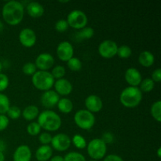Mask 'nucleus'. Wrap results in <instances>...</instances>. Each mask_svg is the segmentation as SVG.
Returning <instances> with one entry per match:
<instances>
[{"label":"nucleus","mask_w":161,"mask_h":161,"mask_svg":"<svg viewBox=\"0 0 161 161\" xmlns=\"http://www.w3.org/2000/svg\"><path fill=\"white\" fill-rule=\"evenodd\" d=\"M50 161H64V157H61V156H54L50 158Z\"/></svg>","instance_id":"obj_42"},{"label":"nucleus","mask_w":161,"mask_h":161,"mask_svg":"<svg viewBox=\"0 0 161 161\" xmlns=\"http://www.w3.org/2000/svg\"><path fill=\"white\" fill-rule=\"evenodd\" d=\"M54 82V79L48 71H36L31 77L33 86L39 91H47L51 90Z\"/></svg>","instance_id":"obj_4"},{"label":"nucleus","mask_w":161,"mask_h":161,"mask_svg":"<svg viewBox=\"0 0 161 161\" xmlns=\"http://www.w3.org/2000/svg\"><path fill=\"white\" fill-rule=\"evenodd\" d=\"M10 107L9 97L0 93V115H5Z\"/></svg>","instance_id":"obj_24"},{"label":"nucleus","mask_w":161,"mask_h":161,"mask_svg":"<svg viewBox=\"0 0 161 161\" xmlns=\"http://www.w3.org/2000/svg\"><path fill=\"white\" fill-rule=\"evenodd\" d=\"M3 19L8 25H17L23 20L25 16L24 5L18 1H9L6 3L2 9Z\"/></svg>","instance_id":"obj_1"},{"label":"nucleus","mask_w":161,"mask_h":161,"mask_svg":"<svg viewBox=\"0 0 161 161\" xmlns=\"http://www.w3.org/2000/svg\"><path fill=\"white\" fill-rule=\"evenodd\" d=\"M7 117L11 119H17L21 116V110L17 106H10L8 109Z\"/></svg>","instance_id":"obj_33"},{"label":"nucleus","mask_w":161,"mask_h":161,"mask_svg":"<svg viewBox=\"0 0 161 161\" xmlns=\"http://www.w3.org/2000/svg\"><path fill=\"white\" fill-rule=\"evenodd\" d=\"M57 55L61 61L67 62L74 55L73 46L68 41L60 42L57 47Z\"/></svg>","instance_id":"obj_10"},{"label":"nucleus","mask_w":161,"mask_h":161,"mask_svg":"<svg viewBox=\"0 0 161 161\" xmlns=\"http://www.w3.org/2000/svg\"><path fill=\"white\" fill-rule=\"evenodd\" d=\"M28 15L34 18H39L44 14V8L42 4L38 2H30L26 6Z\"/></svg>","instance_id":"obj_18"},{"label":"nucleus","mask_w":161,"mask_h":161,"mask_svg":"<svg viewBox=\"0 0 161 161\" xmlns=\"http://www.w3.org/2000/svg\"><path fill=\"white\" fill-rule=\"evenodd\" d=\"M27 132L31 136H36L41 132V127L38 122H31L27 126Z\"/></svg>","instance_id":"obj_30"},{"label":"nucleus","mask_w":161,"mask_h":161,"mask_svg":"<svg viewBox=\"0 0 161 161\" xmlns=\"http://www.w3.org/2000/svg\"><path fill=\"white\" fill-rule=\"evenodd\" d=\"M4 143L2 141H0V152H3V149H4Z\"/></svg>","instance_id":"obj_44"},{"label":"nucleus","mask_w":161,"mask_h":161,"mask_svg":"<svg viewBox=\"0 0 161 161\" xmlns=\"http://www.w3.org/2000/svg\"><path fill=\"white\" fill-rule=\"evenodd\" d=\"M154 86H155V83L150 78H146L145 80H142L141 83H140V91L142 92H150L153 90Z\"/></svg>","instance_id":"obj_25"},{"label":"nucleus","mask_w":161,"mask_h":161,"mask_svg":"<svg viewBox=\"0 0 161 161\" xmlns=\"http://www.w3.org/2000/svg\"><path fill=\"white\" fill-rule=\"evenodd\" d=\"M75 124L82 130H91L95 124V116L86 109H80L75 113Z\"/></svg>","instance_id":"obj_5"},{"label":"nucleus","mask_w":161,"mask_h":161,"mask_svg":"<svg viewBox=\"0 0 161 161\" xmlns=\"http://www.w3.org/2000/svg\"><path fill=\"white\" fill-rule=\"evenodd\" d=\"M71 143H72V140L69 135L60 133L52 137V141L50 144H51L52 148L56 151L64 152L70 147Z\"/></svg>","instance_id":"obj_9"},{"label":"nucleus","mask_w":161,"mask_h":161,"mask_svg":"<svg viewBox=\"0 0 161 161\" xmlns=\"http://www.w3.org/2000/svg\"><path fill=\"white\" fill-rule=\"evenodd\" d=\"M60 100V96L53 90L44 91L41 96V104L47 108H52L58 105Z\"/></svg>","instance_id":"obj_13"},{"label":"nucleus","mask_w":161,"mask_h":161,"mask_svg":"<svg viewBox=\"0 0 161 161\" xmlns=\"http://www.w3.org/2000/svg\"><path fill=\"white\" fill-rule=\"evenodd\" d=\"M72 142L73 143V145L75 146V148L79 149H83L86 147L87 144H86V141L84 138V137H83L80 135H75L72 138Z\"/></svg>","instance_id":"obj_26"},{"label":"nucleus","mask_w":161,"mask_h":161,"mask_svg":"<svg viewBox=\"0 0 161 161\" xmlns=\"http://www.w3.org/2000/svg\"><path fill=\"white\" fill-rule=\"evenodd\" d=\"M132 54V50L130 47L127 45H122L120 47H118L117 55L120 58L127 59L129 58Z\"/></svg>","instance_id":"obj_29"},{"label":"nucleus","mask_w":161,"mask_h":161,"mask_svg":"<svg viewBox=\"0 0 161 161\" xmlns=\"http://www.w3.org/2000/svg\"><path fill=\"white\" fill-rule=\"evenodd\" d=\"M9 124V119L6 115H0V131L7 128Z\"/></svg>","instance_id":"obj_38"},{"label":"nucleus","mask_w":161,"mask_h":161,"mask_svg":"<svg viewBox=\"0 0 161 161\" xmlns=\"http://www.w3.org/2000/svg\"><path fill=\"white\" fill-rule=\"evenodd\" d=\"M118 46L116 42L110 39L104 40L99 44L98 53L103 58L110 59L117 54Z\"/></svg>","instance_id":"obj_8"},{"label":"nucleus","mask_w":161,"mask_h":161,"mask_svg":"<svg viewBox=\"0 0 161 161\" xmlns=\"http://www.w3.org/2000/svg\"><path fill=\"white\" fill-rule=\"evenodd\" d=\"M53 156V149L50 146H41L36 152V158L38 161H48Z\"/></svg>","instance_id":"obj_19"},{"label":"nucleus","mask_w":161,"mask_h":161,"mask_svg":"<svg viewBox=\"0 0 161 161\" xmlns=\"http://www.w3.org/2000/svg\"><path fill=\"white\" fill-rule=\"evenodd\" d=\"M150 113L153 118L157 122H161V102L157 101L152 105Z\"/></svg>","instance_id":"obj_23"},{"label":"nucleus","mask_w":161,"mask_h":161,"mask_svg":"<svg viewBox=\"0 0 161 161\" xmlns=\"http://www.w3.org/2000/svg\"><path fill=\"white\" fill-rule=\"evenodd\" d=\"M9 78L6 74L0 73V92L6 91L9 86Z\"/></svg>","instance_id":"obj_37"},{"label":"nucleus","mask_w":161,"mask_h":161,"mask_svg":"<svg viewBox=\"0 0 161 161\" xmlns=\"http://www.w3.org/2000/svg\"><path fill=\"white\" fill-rule=\"evenodd\" d=\"M39 110L37 106L34 105H30L24 108L23 112H21V115L24 119L27 121H32L39 116Z\"/></svg>","instance_id":"obj_21"},{"label":"nucleus","mask_w":161,"mask_h":161,"mask_svg":"<svg viewBox=\"0 0 161 161\" xmlns=\"http://www.w3.org/2000/svg\"><path fill=\"white\" fill-rule=\"evenodd\" d=\"M0 161H5V156L3 152H0Z\"/></svg>","instance_id":"obj_43"},{"label":"nucleus","mask_w":161,"mask_h":161,"mask_svg":"<svg viewBox=\"0 0 161 161\" xmlns=\"http://www.w3.org/2000/svg\"><path fill=\"white\" fill-rule=\"evenodd\" d=\"M90 161H97V160H90Z\"/></svg>","instance_id":"obj_48"},{"label":"nucleus","mask_w":161,"mask_h":161,"mask_svg":"<svg viewBox=\"0 0 161 161\" xmlns=\"http://www.w3.org/2000/svg\"><path fill=\"white\" fill-rule=\"evenodd\" d=\"M85 106H86L87 111L91 112V113L94 114V113H98L102 110V107H103V102L100 97L96 94H91L85 100Z\"/></svg>","instance_id":"obj_14"},{"label":"nucleus","mask_w":161,"mask_h":161,"mask_svg":"<svg viewBox=\"0 0 161 161\" xmlns=\"http://www.w3.org/2000/svg\"><path fill=\"white\" fill-rule=\"evenodd\" d=\"M103 161H124V159L122 157H120L119 156L116 155V154H111V155H108L107 157H105Z\"/></svg>","instance_id":"obj_40"},{"label":"nucleus","mask_w":161,"mask_h":161,"mask_svg":"<svg viewBox=\"0 0 161 161\" xmlns=\"http://www.w3.org/2000/svg\"><path fill=\"white\" fill-rule=\"evenodd\" d=\"M64 161H86V158L83 154L77 152H70L64 157Z\"/></svg>","instance_id":"obj_31"},{"label":"nucleus","mask_w":161,"mask_h":161,"mask_svg":"<svg viewBox=\"0 0 161 161\" xmlns=\"http://www.w3.org/2000/svg\"><path fill=\"white\" fill-rule=\"evenodd\" d=\"M124 78L126 82L130 85L129 86H135V87H138L142 80L141 72L133 67L129 68L126 70Z\"/></svg>","instance_id":"obj_15"},{"label":"nucleus","mask_w":161,"mask_h":161,"mask_svg":"<svg viewBox=\"0 0 161 161\" xmlns=\"http://www.w3.org/2000/svg\"><path fill=\"white\" fill-rule=\"evenodd\" d=\"M37 71L36 66L32 62H27L22 67V72L27 75H33Z\"/></svg>","instance_id":"obj_34"},{"label":"nucleus","mask_w":161,"mask_h":161,"mask_svg":"<svg viewBox=\"0 0 161 161\" xmlns=\"http://www.w3.org/2000/svg\"><path fill=\"white\" fill-rule=\"evenodd\" d=\"M2 69H3V64H2L1 61H0V73H1V71H2Z\"/></svg>","instance_id":"obj_47"},{"label":"nucleus","mask_w":161,"mask_h":161,"mask_svg":"<svg viewBox=\"0 0 161 161\" xmlns=\"http://www.w3.org/2000/svg\"><path fill=\"white\" fill-rule=\"evenodd\" d=\"M142 100V92L138 87L127 86L119 95V101L124 107L134 108L138 106Z\"/></svg>","instance_id":"obj_3"},{"label":"nucleus","mask_w":161,"mask_h":161,"mask_svg":"<svg viewBox=\"0 0 161 161\" xmlns=\"http://www.w3.org/2000/svg\"><path fill=\"white\" fill-rule=\"evenodd\" d=\"M3 28H4V27H3V24L0 21V31H2V30L3 29Z\"/></svg>","instance_id":"obj_46"},{"label":"nucleus","mask_w":161,"mask_h":161,"mask_svg":"<svg viewBox=\"0 0 161 161\" xmlns=\"http://www.w3.org/2000/svg\"><path fill=\"white\" fill-rule=\"evenodd\" d=\"M65 68L62 65H57L53 68L51 71V75L53 77V79H57V80H60L62 79L65 75Z\"/></svg>","instance_id":"obj_32"},{"label":"nucleus","mask_w":161,"mask_h":161,"mask_svg":"<svg viewBox=\"0 0 161 161\" xmlns=\"http://www.w3.org/2000/svg\"><path fill=\"white\" fill-rule=\"evenodd\" d=\"M94 30L91 27H85V28L80 29L79 31L78 36L80 39H90L94 36Z\"/></svg>","instance_id":"obj_28"},{"label":"nucleus","mask_w":161,"mask_h":161,"mask_svg":"<svg viewBox=\"0 0 161 161\" xmlns=\"http://www.w3.org/2000/svg\"><path fill=\"white\" fill-rule=\"evenodd\" d=\"M39 141L42 146H48V144L51 143L52 136L48 132H43L40 134L39 137Z\"/></svg>","instance_id":"obj_36"},{"label":"nucleus","mask_w":161,"mask_h":161,"mask_svg":"<svg viewBox=\"0 0 161 161\" xmlns=\"http://www.w3.org/2000/svg\"><path fill=\"white\" fill-rule=\"evenodd\" d=\"M36 32L31 28H24L19 34V41L23 47L30 48L34 47L36 42Z\"/></svg>","instance_id":"obj_11"},{"label":"nucleus","mask_w":161,"mask_h":161,"mask_svg":"<svg viewBox=\"0 0 161 161\" xmlns=\"http://www.w3.org/2000/svg\"><path fill=\"white\" fill-rule=\"evenodd\" d=\"M36 66V69L39 71H48L53 66L54 64V58L50 53H42L38 55L34 63Z\"/></svg>","instance_id":"obj_12"},{"label":"nucleus","mask_w":161,"mask_h":161,"mask_svg":"<svg viewBox=\"0 0 161 161\" xmlns=\"http://www.w3.org/2000/svg\"><path fill=\"white\" fill-rule=\"evenodd\" d=\"M57 105H58V110L64 114H69L73 109V103L70 99L67 97L60 98Z\"/></svg>","instance_id":"obj_22"},{"label":"nucleus","mask_w":161,"mask_h":161,"mask_svg":"<svg viewBox=\"0 0 161 161\" xmlns=\"http://www.w3.org/2000/svg\"><path fill=\"white\" fill-rule=\"evenodd\" d=\"M53 86L55 88V92L59 96L69 95L73 89L72 83L69 80L64 78L57 80V81L54 82Z\"/></svg>","instance_id":"obj_16"},{"label":"nucleus","mask_w":161,"mask_h":161,"mask_svg":"<svg viewBox=\"0 0 161 161\" xmlns=\"http://www.w3.org/2000/svg\"><path fill=\"white\" fill-rule=\"evenodd\" d=\"M68 68L70 69L71 71L73 72H78V71L81 70L82 69V62L79 58L72 57L71 59H69L67 61Z\"/></svg>","instance_id":"obj_27"},{"label":"nucleus","mask_w":161,"mask_h":161,"mask_svg":"<svg viewBox=\"0 0 161 161\" xmlns=\"http://www.w3.org/2000/svg\"><path fill=\"white\" fill-rule=\"evenodd\" d=\"M152 80L154 83H160L161 80V70L160 69H157L153 72L152 73Z\"/></svg>","instance_id":"obj_39"},{"label":"nucleus","mask_w":161,"mask_h":161,"mask_svg":"<svg viewBox=\"0 0 161 161\" xmlns=\"http://www.w3.org/2000/svg\"><path fill=\"white\" fill-rule=\"evenodd\" d=\"M38 124L41 129L47 131H56L61 127L62 121L58 113L52 110H45L40 113L38 116Z\"/></svg>","instance_id":"obj_2"},{"label":"nucleus","mask_w":161,"mask_h":161,"mask_svg":"<svg viewBox=\"0 0 161 161\" xmlns=\"http://www.w3.org/2000/svg\"><path fill=\"white\" fill-rule=\"evenodd\" d=\"M138 61H139L140 64L142 65L143 67L149 68L154 64L155 57L150 51L144 50L138 56Z\"/></svg>","instance_id":"obj_20"},{"label":"nucleus","mask_w":161,"mask_h":161,"mask_svg":"<svg viewBox=\"0 0 161 161\" xmlns=\"http://www.w3.org/2000/svg\"><path fill=\"white\" fill-rule=\"evenodd\" d=\"M66 21L69 27L80 30L86 27L88 18L83 11L80 10V9H74L69 14Z\"/></svg>","instance_id":"obj_7"},{"label":"nucleus","mask_w":161,"mask_h":161,"mask_svg":"<svg viewBox=\"0 0 161 161\" xmlns=\"http://www.w3.org/2000/svg\"><path fill=\"white\" fill-rule=\"evenodd\" d=\"M87 153L94 160H102L107 152V146L102 138H94L86 146Z\"/></svg>","instance_id":"obj_6"},{"label":"nucleus","mask_w":161,"mask_h":161,"mask_svg":"<svg viewBox=\"0 0 161 161\" xmlns=\"http://www.w3.org/2000/svg\"><path fill=\"white\" fill-rule=\"evenodd\" d=\"M69 25H68L66 20H64V19H61V20H58L55 24V29H56L57 31L58 32H64L66 30L69 28Z\"/></svg>","instance_id":"obj_35"},{"label":"nucleus","mask_w":161,"mask_h":161,"mask_svg":"<svg viewBox=\"0 0 161 161\" xmlns=\"http://www.w3.org/2000/svg\"><path fill=\"white\" fill-rule=\"evenodd\" d=\"M102 141L106 144V143H111L113 141V136L111 133H105L103 135L102 138Z\"/></svg>","instance_id":"obj_41"},{"label":"nucleus","mask_w":161,"mask_h":161,"mask_svg":"<svg viewBox=\"0 0 161 161\" xmlns=\"http://www.w3.org/2000/svg\"><path fill=\"white\" fill-rule=\"evenodd\" d=\"M157 157H159V158H160L161 157V148L159 147L158 149H157Z\"/></svg>","instance_id":"obj_45"},{"label":"nucleus","mask_w":161,"mask_h":161,"mask_svg":"<svg viewBox=\"0 0 161 161\" xmlns=\"http://www.w3.org/2000/svg\"><path fill=\"white\" fill-rule=\"evenodd\" d=\"M31 150L27 145L19 146L14 151L13 160L14 161H31Z\"/></svg>","instance_id":"obj_17"}]
</instances>
